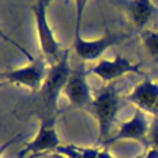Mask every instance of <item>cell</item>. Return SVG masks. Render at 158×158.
Masks as SVG:
<instances>
[{"instance_id": "obj_1", "label": "cell", "mask_w": 158, "mask_h": 158, "mask_svg": "<svg viewBox=\"0 0 158 158\" xmlns=\"http://www.w3.org/2000/svg\"><path fill=\"white\" fill-rule=\"evenodd\" d=\"M120 109V96L114 83L105 85L86 109L98 123V139L95 146L100 147L110 136H112V127L116 122L117 112Z\"/></svg>"}, {"instance_id": "obj_2", "label": "cell", "mask_w": 158, "mask_h": 158, "mask_svg": "<svg viewBox=\"0 0 158 158\" xmlns=\"http://www.w3.org/2000/svg\"><path fill=\"white\" fill-rule=\"evenodd\" d=\"M69 54H70V49L69 48L64 49L62 57L56 63H53L48 67L46 79L40 90L42 100L49 110L57 109L59 95H60V93H63V89H64L69 77L74 70L70 67Z\"/></svg>"}, {"instance_id": "obj_3", "label": "cell", "mask_w": 158, "mask_h": 158, "mask_svg": "<svg viewBox=\"0 0 158 158\" xmlns=\"http://www.w3.org/2000/svg\"><path fill=\"white\" fill-rule=\"evenodd\" d=\"M47 9L48 7L44 6L40 0H36L32 5L35 30L38 41V47L41 49V56H43L47 63L51 65L62 57L64 49H62V46L57 40L53 28L48 21Z\"/></svg>"}, {"instance_id": "obj_4", "label": "cell", "mask_w": 158, "mask_h": 158, "mask_svg": "<svg viewBox=\"0 0 158 158\" xmlns=\"http://www.w3.org/2000/svg\"><path fill=\"white\" fill-rule=\"evenodd\" d=\"M28 58L30 62L26 63L25 65L2 72L1 79L4 80V83L16 86H22L31 90L32 93H36L40 91L42 88L49 64L47 63L43 56H37V57L28 56Z\"/></svg>"}, {"instance_id": "obj_5", "label": "cell", "mask_w": 158, "mask_h": 158, "mask_svg": "<svg viewBox=\"0 0 158 158\" xmlns=\"http://www.w3.org/2000/svg\"><path fill=\"white\" fill-rule=\"evenodd\" d=\"M88 73L98 77L105 85L127 74H143L141 63H135L130 58L117 54L114 58H101L88 68Z\"/></svg>"}, {"instance_id": "obj_6", "label": "cell", "mask_w": 158, "mask_h": 158, "mask_svg": "<svg viewBox=\"0 0 158 158\" xmlns=\"http://www.w3.org/2000/svg\"><path fill=\"white\" fill-rule=\"evenodd\" d=\"M149 126H151V118H148V115L141 111L139 109H135L131 118L121 122L117 131L112 133V136H110L105 142H102L100 147L107 148V146H111L118 141L132 139L142 143L144 148H147Z\"/></svg>"}, {"instance_id": "obj_7", "label": "cell", "mask_w": 158, "mask_h": 158, "mask_svg": "<svg viewBox=\"0 0 158 158\" xmlns=\"http://www.w3.org/2000/svg\"><path fill=\"white\" fill-rule=\"evenodd\" d=\"M62 144L63 143L59 139L56 128V117L51 116L41 121L37 133L31 141L23 144L22 149L17 153V157L25 158L30 154H36V153H41L46 156L49 152L54 153L58 149V147Z\"/></svg>"}, {"instance_id": "obj_8", "label": "cell", "mask_w": 158, "mask_h": 158, "mask_svg": "<svg viewBox=\"0 0 158 158\" xmlns=\"http://www.w3.org/2000/svg\"><path fill=\"white\" fill-rule=\"evenodd\" d=\"M127 35L106 32L99 38L85 40L81 36L73 38V51L83 63L85 62H98L106 49L111 48L117 42L125 40Z\"/></svg>"}, {"instance_id": "obj_9", "label": "cell", "mask_w": 158, "mask_h": 158, "mask_svg": "<svg viewBox=\"0 0 158 158\" xmlns=\"http://www.w3.org/2000/svg\"><path fill=\"white\" fill-rule=\"evenodd\" d=\"M88 74L85 63L81 62L80 65L73 70L63 89V94L68 102L74 107L86 110L94 100V94L88 81Z\"/></svg>"}, {"instance_id": "obj_10", "label": "cell", "mask_w": 158, "mask_h": 158, "mask_svg": "<svg viewBox=\"0 0 158 158\" xmlns=\"http://www.w3.org/2000/svg\"><path fill=\"white\" fill-rule=\"evenodd\" d=\"M126 100L135 109H139L151 117L158 118V81L152 78H144L137 83L126 95Z\"/></svg>"}, {"instance_id": "obj_11", "label": "cell", "mask_w": 158, "mask_h": 158, "mask_svg": "<svg viewBox=\"0 0 158 158\" xmlns=\"http://www.w3.org/2000/svg\"><path fill=\"white\" fill-rule=\"evenodd\" d=\"M121 7L128 21L141 31L147 28L146 26L158 10L151 0H121Z\"/></svg>"}, {"instance_id": "obj_12", "label": "cell", "mask_w": 158, "mask_h": 158, "mask_svg": "<svg viewBox=\"0 0 158 158\" xmlns=\"http://www.w3.org/2000/svg\"><path fill=\"white\" fill-rule=\"evenodd\" d=\"M139 41L146 54L154 64H158V30L144 28L139 32Z\"/></svg>"}, {"instance_id": "obj_13", "label": "cell", "mask_w": 158, "mask_h": 158, "mask_svg": "<svg viewBox=\"0 0 158 158\" xmlns=\"http://www.w3.org/2000/svg\"><path fill=\"white\" fill-rule=\"evenodd\" d=\"M89 0H73L74 2V37L77 38L80 35V30H81V21H83V15H84V10L88 5Z\"/></svg>"}, {"instance_id": "obj_14", "label": "cell", "mask_w": 158, "mask_h": 158, "mask_svg": "<svg viewBox=\"0 0 158 158\" xmlns=\"http://www.w3.org/2000/svg\"><path fill=\"white\" fill-rule=\"evenodd\" d=\"M148 147L158 151V118L151 117V126L148 132Z\"/></svg>"}, {"instance_id": "obj_15", "label": "cell", "mask_w": 158, "mask_h": 158, "mask_svg": "<svg viewBox=\"0 0 158 158\" xmlns=\"http://www.w3.org/2000/svg\"><path fill=\"white\" fill-rule=\"evenodd\" d=\"M142 156H143V158H158V151L156 148L147 147V148H144V152Z\"/></svg>"}, {"instance_id": "obj_16", "label": "cell", "mask_w": 158, "mask_h": 158, "mask_svg": "<svg viewBox=\"0 0 158 158\" xmlns=\"http://www.w3.org/2000/svg\"><path fill=\"white\" fill-rule=\"evenodd\" d=\"M98 158H115V157H114V156L107 151V148H102V147H100V151H99Z\"/></svg>"}, {"instance_id": "obj_17", "label": "cell", "mask_w": 158, "mask_h": 158, "mask_svg": "<svg viewBox=\"0 0 158 158\" xmlns=\"http://www.w3.org/2000/svg\"><path fill=\"white\" fill-rule=\"evenodd\" d=\"M49 157L51 158H69V157H67V156H64V154H60V153H49Z\"/></svg>"}, {"instance_id": "obj_18", "label": "cell", "mask_w": 158, "mask_h": 158, "mask_svg": "<svg viewBox=\"0 0 158 158\" xmlns=\"http://www.w3.org/2000/svg\"><path fill=\"white\" fill-rule=\"evenodd\" d=\"M44 154H41V153H36V154H30V156H27V157H25V158H41V157H43Z\"/></svg>"}, {"instance_id": "obj_19", "label": "cell", "mask_w": 158, "mask_h": 158, "mask_svg": "<svg viewBox=\"0 0 158 158\" xmlns=\"http://www.w3.org/2000/svg\"><path fill=\"white\" fill-rule=\"evenodd\" d=\"M40 1H41V2H42L44 6H47V7H48V6H49V5H51L53 1H56V0H40Z\"/></svg>"}, {"instance_id": "obj_20", "label": "cell", "mask_w": 158, "mask_h": 158, "mask_svg": "<svg viewBox=\"0 0 158 158\" xmlns=\"http://www.w3.org/2000/svg\"><path fill=\"white\" fill-rule=\"evenodd\" d=\"M151 1H152V2H153V5L158 9V0H151Z\"/></svg>"}, {"instance_id": "obj_21", "label": "cell", "mask_w": 158, "mask_h": 158, "mask_svg": "<svg viewBox=\"0 0 158 158\" xmlns=\"http://www.w3.org/2000/svg\"><path fill=\"white\" fill-rule=\"evenodd\" d=\"M135 158H143V156L141 154V156H137V157H135Z\"/></svg>"}]
</instances>
